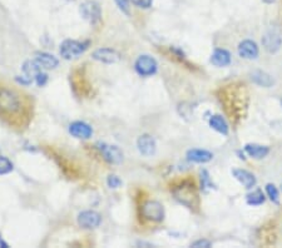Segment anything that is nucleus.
<instances>
[{
    "mask_svg": "<svg viewBox=\"0 0 282 248\" xmlns=\"http://www.w3.org/2000/svg\"><path fill=\"white\" fill-rule=\"evenodd\" d=\"M172 193H173L174 198L177 199L180 203H182L183 206L191 208V209L198 207V194H197L195 186H193L192 183L183 182L182 185L174 187Z\"/></svg>",
    "mask_w": 282,
    "mask_h": 248,
    "instance_id": "f257e3e1",
    "label": "nucleus"
},
{
    "mask_svg": "<svg viewBox=\"0 0 282 248\" xmlns=\"http://www.w3.org/2000/svg\"><path fill=\"white\" fill-rule=\"evenodd\" d=\"M232 87V95H227V111L231 114L232 118L236 117L243 116V109L247 107V94L244 92V88H236V85H231Z\"/></svg>",
    "mask_w": 282,
    "mask_h": 248,
    "instance_id": "f03ea898",
    "label": "nucleus"
},
{
    "mask_svg": "<svg viewBox=\"0 0 282 248\" xmlns=\"http://www.w3.org/2000/svg\"><path fill=\"white\" fill-rule=\"evenodd\" d=\"M88 45H89V43L88 42L83 43V42L68 39V41H64L62 44H60L59 53L60 55H62V57L66 60L77 59V58H79L84 52H86Z\"/></svg>",
    "mask_w": 282,
    "mask_h": 248,
    "instance_id": "7ed1b4c3",
    "label": "nucleus"
},
{
    "mask_svg": "<svg viewBox=\"0 0 282 248\" xmlns=\"http://www.w3.org/2000/svg\"><path fill=\"white\" fill-rule=\"evenodd\" d=\"M20 107H22V103L17 93L5 89V88L0 89V109L3 112L9 114L17 113L20 111Z\"/></svg>",
    "mask_w": 282,
    "mask_h": 248,
    "instance_id": "20e7f679",
    "label": "nucleus"
},
{
    "mask_svg": "<svg viewBox=\"0 0 282 248\" xmlns=\"http://www.w3.org/2000/svg\"><path fill=\"white\" fill-rule=\"evenodd\" d=\"M140 212H142V217L145 220L154 223H161L164 220V216H166L163 204L157 201L145 202Z\"/></svg>",
    "mask_w": 282,
    "mask_h": 248,
    "instance_id": "39448f33",
    "label": "nucleus"
},
{
    "mask_svg": "<svg viewBox=\"0 0 282 248\" xmlns=\"http://www.w3.org/2000/svg\"><path fill=\"white\" fill-rule=\"evenodd\" d=\"M79 13L83 17V19L92 24V25H97L102 20V10H100L99 4L97 2H93V0H88V2L83 3L79 8Z\"/></svg>",
    "mask_w": 282,
    "mask_h": 248,
    "instance_id": "423d86ee",
    "label": "nucleus"
},
{
    "mask_svg": "<svg viewBox=\"0 0 282 248\" xmlns=\"http://www.w3.org/2000/svg\"><path fill=\"white\" fill-rule=\"evenodd\" d=\"M134 69L140 77H152L157 73L158 64L151 55H140L134 63Z\"/></svg>",
    "mask_w": 282,
    "mask_h": 248,
    "instance_id": "0eeeda50",
    "label": "nucleus"
},
{
    "mask_svg": "<svg viewBox=\"0 0 282 248\" xmlns=\"http://www.w3.org/2000/svg\"><path fill=\"white\" fill-rule=\"evenodd\" d=\"M262 45L268 53H277L282 47V37L277 29H270L262 38Z\"/></svg>",
    "mask_w": 282,
    "mask_h": 248,
    "instance_id": "6e6552de",
    "label": "nucleus"
},
{
    "mask_svg": "<svg viewBox=\"0 0 282 248\" xmlns=\"http://www.w3.org/2000/svg\"><path fill=\"white\" fill-rule=\"evenodd\" d=\"M97 148L99 149L100 154L108 163L118 164L123 161V153L118 147L107 145V143H98Z\"/></svg>",
    "mask_w": 282,
    "mask_h": 248,
    "instance_id": "1a4fd4ad",
    "label": "nucleus"
},
{
    "mask_svg": "<svg viewBox=\"0 0 282 248\" xmlns=\"http://www.w3.org/2000/svg\"><path fill=\"white\" fill-rule=\"evenodd\" d=\"M78 223L82 228L94 229L102 223V217L95 210H83L78 215Z\"/></svg>",
    "mask_w": 282,
    "mask_h": 248,
    "instance_id": "9d476101",
    "label": "nucleus"
},
{
    "mask_svg": "<svg viewBox=\"0 0 282 248\" xmlns=\"http://www.w3.org/2000/svg\"><path fill=\"white\" fill-rule=\"evenodd\" d=\"M237 50H238L239 57L247 60L257 59L260 54L259 45H257L254 41H251V39H246V41H242L239 43Z\"/></svg>",
    "mask_w": 282,
    "mask_h": 248,
    "instance_id": "9b49d317",
    "label": "nucleus"
},
{
    "mask_svg": "<svg viewBox=\"0 0 282 248\" xmlns=\"http://www.w3.org/2000/svg\"><path fill=\"white\" fill-rule=\"evenodd\" d=\"M93 59L104 64H114L121 60V54L111 48H100L93 53Z\"/></svg>",
    "mask_w": 282,
    "mask_h": 248,
    "instance_id": "f8f14e48",
    "label": "nucleus"
},
{
    "mask_svg": "<svg viewBox=\"0 0 282 248\" xmlns=\"http://www.w3.org/2000/svg\"><path fill=\"white\" fill-rule=\"evenodd\" d=\"M137 148L142 156L152 157L157 151L156 139L150 134H143L138 138Z\"/></svg>",
    "mask_w": 282,
    "mask_h": 248,
    "instance_id": "ddd939ff",
    "label": "nucleus"
},
{
    "mask_svg": "<svg viewBox=\"0 0 282 248\" xmlns=\"http://www.w3.org/2000/svg\"><path fill=\"white\" fill-rule=\"evenodd\" d=\"M69 133L79 139H89L93 135V129L86 122L77 121L69 125Z\"/></svg>",
    "mask_w": 282,
    "mask_h": 248,
    "instance_id": "4468645a",
    "label": "nucleus"
},
{
    "mask_svg": "<svg viewBox=\"0 0 282 248\" xmlns=\"http://www.w3.org/2000/svg\"><path fill=\"white\" fill-rule=\"evenodd\" d=\"M232 174L246 189H252L257 185V180L255 177V174L249 172V170L242 169V168H235L232 170Z\"/></svg>",
    "mask_w": 282,
    "mask_h": 248,
    "instance_id": "2eb2a0df",
    "label": "nucleus"
},
{
    "mask_svg": "<svg viewBox=\"0 0 282 248\" xmlns=\"http://www.w3.org/2000/svg\"><path fill=\"white\" fill-rule=\"evenodd\" d=\"M212 158H214V153L206 149H190L187 152V159L193 163H208L212 161Z\"/></svg>",
    "mask_w": 282,
    "mask_h": 248,
    "instance_id": "dca6fc26",
    "label": "nucleus"
},
{
    "mask_svg": "<svg viewBox=\"0 0 282 248\" xmlns=\"http://www.w3.org/2000/svg\"><path fill=\"white\" fill-rule=\"evenodd\" d=\"M243 149L247 156L254 159H263L270 153V147L256 145V143H249L243 147Z\"/></svg>",
    "mask_w": 282,
    "mask_h": 248,
    "instance_id": "f3484780",
    "label": "nucleus"
},
{
    "mask_svg": "<svg viewBox=\"0 0 282 248\" xmlns=\"http://www.w3.org/2000/svg\"><path fill=\"white\" fill-rule=\"evenodd\" d=\"M232 62V58L228 50L226 49H216L211 55V63L217 68H225L228 66Z\"/></svg>",
    "mask_w": 282,
    "mask_h": 248,
    "instance_id": "a211bd4d",
    "label": "nucleus"
},
{
    "mask_svg": "<svg viewBox=\"0 0 282 248\" xmlns=\"http://www.w3.org/2000/svg\"><path fill=\"white\" fill-rule=\"evenodd\" d=\"M208 123H209V127L220 133V134L228 135L230 127H228V123L226 122V119L223 118L222 116H220V114H215V116H212L211 118H209Z\"/></svg>",
    "mask_w": 282,
    "mask_h": 248,
    "instance_id": "6ab92c4d",
    "label": "nucleus"
},
{
    "mask_svg": "<svg viewBox=\"0 0 282 248\" xmlns=\"http://www.w3.org/2000/svg\"><path fill=\"white\" fill-rule=\"evenodd\" d=\"M251 79L255 84L260 85V87L270 88L275 84V79L272 78V76H270L268 73L262 70H256L251 74Z\"/></svg>",
    "mask_w": 282,
    "mask_h": 248,
    "instance_id": "aec40b11",
    "label": "nucleus"
},
{
    "mask_svg": "<svg viewBox=\"0 0 282 248\" xmlns=\"http://www.w3.org/2000/svg\"><path fill=\"white\" fill-rule=\"evenodd\" d=\"M36 60L41 64L43 69H55L58 66V64H59V62H58V59L54 57V55L45 52L37 53Z\"/></svg>",
    "mask_w": 282,
    "mask_h": 248,
    "instance_id": "412c9836",
    "label": "nucleus"
},
{
    "mask_svg": "<svg viewBox=\"0 0 282 248\" xmlns=\"http://www.w3.org/2000/svg\"><path fill=\"white\" fill-rule=\"evenodd\" d=\"M42 65L39 64L38 62H37L36 59L34 60H26L25 63L23 64V72H24V74H25L28 78H36L37 76H38L39 73L42 72Z\"/></svg>",
    "mask_w": 282,
    "mask_h": 248,
    "instance_id": "4be33fe9",
    "label": "nucleus"
},
{
    "mask_svg": "<svg viewBox=\"0 0 282 248\" xmlns=\"http://www.w3.org/2000/svg\"><path fill=\"white\" fill-rule=\"evenodd\" d=\"M265 194H263V192L261 191V189H256V191H252L251 193H249L246 196V203L249 204V206H252V207H259L261 204L265 203Z\"/></svg>",
    "mask_w": 282,
    "mask_h": 248,
    "instance_id": "5701e85b",
    "label": "nucleus"
},
{
    "mask_svg": "<svg viewBox=\"0 0 282 248\" xmlns=\"http://www.w3.org/2000/svg\"><path fill=\"white\" fill-rule=\"evenodd\" d=\"M266 194H267L268 198L273 202V203L278 204L280 203V192H278L277 187L272 183H267L266 185Z\"/></svg>",
    "mask_w": 282,
    "mask_h": 248,
    "instance_id": "b1692460",
    "label": "nucleus"
},
{
    "mask_svg": "<svg viewBox=\"0 0 282 248\" xmlns=\"http://www.w3.org/2000/svg\"><path fill=\"white\" fill-rule=\"evenodd\" d=\"M14 169V165H13L12 161L8 159L7 157L0 156V175H4L10 173L12 170Z\"/></svg>",
    "mask_w": 282,
    "mask_h": 248,
    "instance_id": "393cba45",
    "label": "nucleus"
},
{
    "mask_svg": "<svg viewBox=\"0 0 282 248\" xmlns=\"http://www.w3.org/2000/svg\"><path fill=\"white\" fill-rule=\"evenodd\" d=\"M107 185H108L109 188L116 189V188H119V187H121L122 181L119 180V177H117V175L111 174L108 177V180H107Z\"/></svg>",
    "mask_w": 282,
    "mask_h": 248,
    "instance_id": "a878e982",
    "label": "nucleus"
},
{
    "mask_svg": "<svg viewBox=\"0 0 282 248\" xmlns=\"http://www.w3.org/2000/svg\"><path fill=\"white\" fill-rule=\"evenodd\" d=\"M191 247L193 248H209L212 247V243L208 241V239H197L196 242H193L191 244Z\"/></svg>",
    "mask_w": 282,
    "mask_h": 248,
    "instance_id": "bb28decb",
    "label": "nucleus"
},
{
    "mask_svg": "<svg viewBox=\"0 0 282 248\" xmlns=\"http://www.w3.org/2000/svg\"><path fill=\"white\" fill-rule=\"evenodd\" d=\"M116 3L124 14H129V0H116Z\"/></svg>",
    "mask_w": 282,
    "mask_h": 248,
    "instance_id": "cd10ccee",
    "label": "nucleus"
},
{
    "mask_svg": "<svg viewBox=\"0 0 282 248\" xmlns=\"http://www.w3.org/2000/svg\"><path fill=\"white\" fill-rule=\"evenodd\" d=\"M135 7L143 8V9H148L152 5L153 0H130Z\"/></svg>",
    "mask_w": 282,
    "mask_h": 248,
    "instance_id": "c85d7f7f",
    "label": "nucleus"
},
{
    "mask_svg": "<svg viewBox=\"0 0 282 248\" xmlns=\"http://www.w3.org/2000/svg\"><path fill=\"white\" fill-rule=\"evenodd\" d=\"M34 79H36V83L39 85V87H43V85L47 84L48 76L45 73H43V72H41V73H39Z\"/></svg>",
    "mask_w": 282,
    "mask_h": 248,
    "instance_id": "c756f323",
    "label": "nucleus"
},
{
    "mask_svg": "<svg viewBox=\"0 0 282 248\" xmlns=\"http://www.w3.org/2000/svg\"><path fill=\"white\" fill-rule=\"evenodd\" d=\"M0 247H3V248H8V247H9V246H8L7 242H5L4 239L2 238V237H0Z\"/></svg>",
    "mask_w": 282,
    "mask_h": 248,
    "instance_id": "7c9ffc66",
    "label": "nucleus"
},
{
    "mask_svg": "<svg viewBox=\"0 0 282 248\" xmlns=\"http://www.w3.org/2000/svg\"><path fill=\"white\" fill-rule=\"evenodd\" d=\"M281 105H282V99H281Z\"/></svg>",
    "mask_w": 282,
    "mask_h": 248,
    "instance_id": "2f4dec72",
    "label": "nucleus"
}]
</instances>
